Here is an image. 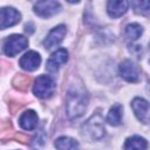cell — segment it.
<instances>
[{
    "mask_svg": "<svg viewBox=\"0 0 150 150\" xmlns=\"http://www.w3.org/2000/svg\"><path fill=\"white\" fill-rule=\"evenodd\" d=\"M88 105V94L80 87L73 84L68 90L66 98V110L69 118H77L86 111Z\"/></svg>",
    "mask_w": 150,
    "mask_h": 150,
    "instance_id": "6da1fadb",
    "label": "cell"
},
{
    "mask_svg": "<svg viewBox=\"0 0 150 150\" xmlns=\"http://www.w3.org/2000/svg\"><path fill=\"white\" fill-rule=\"evenodd\" d=\"M82 136L88 141H98L104 136V125L103 120L100 114L93 115L83 125H82Z\"/></svg>",
    "mask_w": 150,
    "mask_h": 150,
    "instance_id": "7a4b0ae2",
    "label": "cell"
},
{
    "mask_svg": "<svg viewBox=\"0 0 150 150\" xmlns=\"http://www.w3.org/2000/svg\"><path fill=\"white\" fill-rule=\"evenodd\" d=\"M55 89L56 83L49 75H40L34 81L33 93L39 98H49L55 93Z\"/></svg>",
    "mask_w": 150,
    "mask_h": 150,
    "instance_id": "3957f363",
    "label": "cell"
},
{
    "mask_svg": "<svg viewBox=\"0 0 150 150\" xmlns=\"http://www.w3.org/2000/svg\"><path fill=\"white\" fill-rule=\"evenodd\" d=\"M28 46V40L23 35L12 34L9 35L4 42V52L7 56H15L16 54L21 53Z\"/></svg>",
    "mask_w": 150,
    "mask_h": 150,
    "instance_id": "277c9868",
    "label": "cell"
},
{
    "mask_svg": "<svg viewBox=\"0 0 150 150\" xmlns=\"http://www.w3.org/2000/svg\"><path fill=\"white\" fill-rule=\"evenodd\" d=\"M131 108L139 122L150 124V103L142 97H135L131 102Z\"/></svg>",
    "mask_w": 150,
    "mask_h": 150,
    "instance_id": "5b68a950",
    "label": "cell"
},
{
    "mask_svg": "<svg viewBox=\"0 0 150 150\" xmlns=\"http://www.w3.org/2000/svg\"><path fill=\"white\" fill-rule=\"evenodd\" d=\"M34 13L41 18H50L54 14L59 13L61 9V5L57 1H52V0H47V1H38L34 4Z\"/></svg>",
    "mask_w": 150,
    "mask_h": 150,
    "instance_id": "8992f818",
    "label": "cell"
},
{
    "mask_svg": "<svg viewBox=\"0 0 150 150\" xmlns=\"http://www.w3.org/2000/svg\"><path fill=\"white\" fill-rule=\"evenodd\" d=\"M21 20V14L13 7H2L0 11V28L6 29L19 23Z\"/></svg>",
    "mask_w": 150,
    "mask_h": 150,
    "instance_id": "52a82bcc",
    "label": "cell"
},
{
    "mask_svg": "<svg viewBox=\"0 0 150 150\" xmlns=\"http://www.w3.org/2000/svg\"><path fill=\"white\" fill-rule=\"evenodd\" d=\"M120 75L128 82H137L139 79V69L131 60H124L118 67Z\"/></svg>",
    "mask_w": 150,
    "mask_h": 150,
    "instance_id": "ba28073f",
    "label": "cell"
},
{
    "mask_svg": "<svg viewBox=\"0 0 150 150\" xmlns=\"http://www.w3.org/2000/svg\"><path fill=\"white\" fill-rule=\"evenodd\" d=\"M67 61H68V52L64 48H59L48 59L47 64H46V69L48 71H50V73H55Z\"/></svg>",
    "mask_w": 150,
    "mask_h": 150,
    "instance_id": "9c48e42d",
    "label": "cell"
},
{
    "mask_svg": "<svg viewBox=\"0 0 150 150\" xmlns=\"http://www.w3.org/2000/svg\"><path fill=\"white\" fill-rule=\"evenodd\" d=\"M40 63H41V56L35 50H28L19 60L20 67L22 69L27 70V71H34V70H36L39 68Z\"/></svg>",
    "mask_w": 150,
    "mask_h": 150,
    "instance_id": "30bf717a",
    "label": "cell"
},
{
    "mask_svg": "<svg viewBox=\"0 0 150 150\" xmlns=\"http://www.w3.org/2000/svg\"><path fill=\"white\" fill-rule=\"evenodd\" d=\"M67 33V28L64 25H59L56 27H54L49 33L48 35L46 36L45 41H43V46L47 48V49H50V48H54L55 46H57L64 38Z\"/></svg>",
    "mask_w": 150,
    "mask_h": 150,
    "instance_id": "8fae6325",
    "label": "cell"
},
{
    "mask_svg": "<svg viewBox=\"0 0 150 150\" xmlns=\"http://www.w3.org/2000/svg\"><path fill=\"white\" fill-rule=\"evenodd\" d=\"M129 2L125 0H110L107 4V12L110 18H120L128 11Z\"/></svg>",
    "mask_w": 150,
    "mask_h": 150,
    "instance_id": "7c38bea8",
    "label": "cell"
},
{
    "mask_svg": "<svg viewBox=\"0 0 150 150\" xmlns=\"http://www.w3.org/2000/svg\"><path fill=\"white\" fill-rule=\"evenodd\" d=\"M39 117L34 110H26L19 118V124L25 130H34L38 125Z\"/></svg>",
    "mask_w": 150,
    "mask_h": 150,
    "instance_id": "4fadbf2b",
    "label": "cell"
},
{
    "mask_svg": "<svg viewBox=\"0 0 150 150\" xmlns=\"http://www.w3.org/2000/svg\"><path fill=\"white\" fill-rule=\"evenodd\" d=\"M54 145L57 150H80L79 142L68 136H61L56 138Z\"/></svg>",
    "mask_w": 150,
    "mask_h": 150,
    "instance_id": "5bb4252c",
    "label": "cell"
},
{
    "mask_svg": "<svg viewBox=\"0 0 150 150\" xmlns=\"http://www.w3.org/2000/svg\"><path fill=\"white\" fill-rule=\"evenodd\" d=\"M148 142L141 136H131L124 143V150H145Z\"/></svg>",
    "mask_w": 150,
    "mask_h": 150,
    "instance_id": "9a60e30c",
    "label": "cell"
},
{
    "mask_svg": "<svg viewBox=\"0 0 150 150\" xmlns=\"http://www.w3.org/2000/svg\"><path fill=\"white\" fill-rule=\"evenodd\" d=\"M122 115H123V108L121 104H115L110 108L108 115H107V122L110 124V125H118L121 124V121H122Z\"/></svg>",
    "mask_w": 150,
    "mask_h": 150,
    "instance_id": "2e32d148",
    "label": "cell"
},
{
    "mask_svg": "<svg viewBox=\"0 0 150 150\" xmlns=\"http://www.w3.org/2000/svg\"><path fill=\"white\" fill-rule=\"evenodd\" d=\"M142 34H143V27L139 23L132 22V23H129L125 27V35L131 41L137 40Z\"/></svg>",
    "mask_w": 150,
    "mask_h": 150,
    "instance_id": "e0dca14e",
    "label": "cell"
},
{
    "mask_svg": "<svg viewBox=\"0 0 150 150\" xmlns=\"http://www.w3.org/2000/svg\"><path fill=\"white\" fill-rule=\"evenodd\" d=\"M131 6L134 11L143 16L150 18V0L146 1H131Z\"/></svg>",
    "mask_w": 150,
    "mask_h": 150,
    "instance_id": "ac0fdd59",
    "label": "cell"
}]
</instances>
